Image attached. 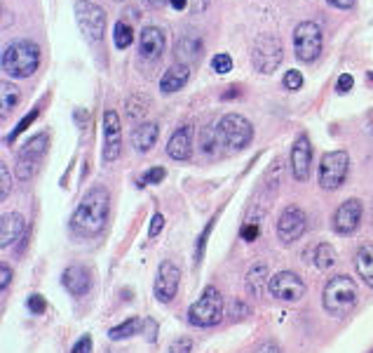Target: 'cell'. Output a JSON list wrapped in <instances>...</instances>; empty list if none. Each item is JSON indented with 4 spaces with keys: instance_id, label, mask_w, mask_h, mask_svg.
Segmentation results:
<instances>
[{
    "instance_id": "cell-28",
    "label": "cell",
    "mask_w": 373,
    "mask_h": 353,
    "mask_svg": "<svg viewBox=\"0 0 373 353\" xmlns=\"http://www.w3.org/2000/svg\"><path fill=\"white\" fill-rule=\"evenodd\" d=\"M0 97H3V114H7V111H12V109L19 104L21 92H19V87H17V85H12V83H3V85H0Z\"/></svg>"
},
{
    "instance_id": "cell-26",
    "label": "cell",
    "mask_w": 373,
    "mask_h": 353,
    "mask_svg": "<svg viewBox=\"0 0 373 353\" xmlns=\"http://www.w3.org/2000/svg\"><path fill=\"white\" fill-rule=\"evenodd\" d=\"M312 264L320 271H329L336 264V250L329 243H320L312 252Z\"/></svg>"
},
{
    "instance_id": "cell-12",
    "label": "cell",
    "mask_w": 373,
    "mask_h": 353,
    "mask_svg": "<svg viewBox=\"0 0 373 353\" xmlns=\"http://www.w3.org/2000/svg\"><path fill=\"white\" fill-rule=\"evenodd\" d=\"M362 214H364L362 200L359 198H347L336 207L334 217H331V227H334V231L338 236H352L354 231L359 229Z\"/></svg>"
},
{
    "instance_id": "cell-36",
    "label": "cell",
    "mask_w": 373,
    "mask_h": 353,
    "mask_svg": "<svg viewBox=\"0 0 373 353\" xmlns=\"http://www.w3.org/2000/svg\"><path fill=\"white\" fill-rule=\"evenodd\" d=\"M212 229H214V219H212V222H207V227H205V231H202V236H200V240H198V247H195V262H200V259H202V254H205V245H207L209 234H212Z\"/></svg>"
},
{
    "instance_id": "cell-19",
    "label": "cell",
    "mask_w": 373,
    "mask_h": 353,
    "mask_svg": "<svg viewBox=\"0 0 373 353\" xmlns=\"http://www.w3.org/2000/svg\"><path fill=\"white\" fill-rule=\"evenodd\" d=\"M61 285L66 287L73 297H83L89 292V287H92V278H89V271L85 267L73 264V267H68L61 274Z\"/></svg>"
},
{
    "instance_id": "cell-13",
    "label": "cell",
    "mask_w": 373,
    "mask_h": 353,
    "mask_svg": "<svg viewBox=\"0 0 373 353\" xmlns=\"http://www.w3.org/2000/svg\"><path fill=\"white\" fill-rule=\"evenodd\" d=\"M307 229V217L298 205H289L285 207V212L280 214L277 219V238L285 245L296 243L298 238L305 234Z\"/></svg>"
},
{
    "instance_id": "cell-24",
    "label": "cell",
    "mask_w": 373,
    "mask_h": 353,
    "mask_svg": "<svg viewBox=\"0 0 373 353\" xmlns=\"http://www.w3.org/2000/svg\"><path fill=\"white\" fill-rule=\"evenodd\" d=\"M354 269L359 278L367 283L369 287H373V245L371 243H364L357 247L354 252Z\"/></svg>"
},
{
    "instance_id": "cell-21",
    "label": "cell",
    "mask_w": 373,
    "mask_h": 353,
    "mask_svg": "<svg viewBox=\"0 0 373 353\" xmlns=\"http://www.w3.org/2000/svg\"><path fill=\"white\" fill-rule=\"evenodd\" d=\"M190 80V69L188 64H174L165 71V76L160 78V90L165 94H174Z\"/></svg>"
},
{
    "instance_id": "cell-39",
    "label": "cell",
    "mask_w": 373,
    "mask_h": 353,
    "mask_svg": "<svg viewBox=\"0 0 373 353\" xmlns=\"http://www.w3.org/2000/svg\"><path fill=\"white\" fill-rule=\"evenodd\" d=\"M162 227H165V214H162V212H155V214H153V219H150V227H148V238L160 236Z\"/></svg>"
},
{
    "instance_id": "cell-25",
    "label": "cell",
    "mask_w": 373,
    "mask_h": 353,
    "mask_svg": "<svg viewBox=\"0 0 373 353\" xmlns=\"http://www.w3.org/2000/svg\"><path fill=\"white\" fill-rule=\"evenodd\" d=\"M141 318H129L125 320V323H120L116 327H111L108 330V339L111 342H120V339H129V337H134V334H139L141 330Z\"/></svg>"
},
{
    "instance_id": "cell-4",
    "label": "cell",
    "mask_w": 373,
    "mask_h": 353,
    "mask_svg": "<svg viewBox=\"0 0 373 353\" xmlns=\"http://www.w3.org/2000/svg\"><path fill=\"white\" fill-rule=\"evenodd\" d=\"M223 318V297L214 285H207L198 302L190 304L188 323L193 327H214Z\"/></svg>"
},
{
    "instance_id": "cell-27",
    "label": "cell",
    "mask_w": 373,
    "mask_h": 353,
    "mask_svg": "<svg viewBox=\"0 0 373 353\" xmlns=\"http://www.w3.org/2000/svg\"><path fill=\"white\" fill-rule=\"evenodd\" d=\"M113 40H116L118 50H125V47H129V45L134 43V31H132V26H129L127 21L120 19L116 24V29H113Z\"/></svg>"
},
{
    "instance_id": "cell-17",
    "label": "cell",
    "mask_w": 373,
    "mask_h": 353,
    "mask_svg": "<svg viewBox=\"0 0 373 353\" xmlns=\"http://www.w3.org/2000/svg\"><path fill=\"white\" fill-rule=\"evenodd\" d=\"M167 45V36L160 26H143L141 38H139V54L145 61H155L162 57Z\"/></svg>"
},
{
    "instance_id": "cell-44",
    "label": "cell",
    "mask_w": 373,
    "mask_h": 353,
    "mask_svg": "<svg viewBox=\"0 0 373 353\" xmlns=\"http://www.w3.org/2000/svg\"><path fill=\"white\" fill-rule=\"evenodd\" d=\"M0 276H3L0 285H3V290H7V285H10V278H12V271H10V267H7V264H3V267H0Z\"/></svg>"
},
{
    "instance_id": "cell-41",
    "label": "cell",
    "mask_w": 373,
    "mask_h": 353,
    "mask_svg": "<svg viewBox=\"0 0 373 353\" xmlns=\"http://www.w3.org/2000/svg\"><path fill=\"white\" fill-rule=\"evenodd\" d=\"M352 85H354V78L350 74H343L338 78V85H336V90L338 92H350L352 90Z\"/></svg>"
},
{
    "instance_id": "cell-2",
    "label": "cell",
    "mask_w": 373,
    "mask_h": 353,
    "mask_svg": "<svg viewBox=\"0 0 373 353\" xmlns=\"http://www.w3.org/2000/svg\"><path fill=\"white\" fill-rule=\"evenodd\" d=\"M357 299H359V290H357V283L350 276H334L324 285L322 307L329 316H347L357 307Z\"/></svg>"
},
{
    "instance_id": "cell-3",
    "label": "cell",
    "mask_w": 373,
    "mask_h": 353,
    "mask_svg": "<svg viewBox=\"0 0 373 353\" xmlns=\"http://www.w3.org/2000/svg\"><path fill=\"white\" fill-rule=\"evenodd\" d=\"M40 66V47L34 40H14L3 52V71L10 78H31Z\"/></svg>"
},
{
    "instance_id": "cell-7",
    "label": "cell",
    "mask_w": 373,
    "mask_h": 353,
    "mask_svg": "<svg viewBox=\"0 0 373 353\" xmlns=\"http://www.w3.org/2000/svg\"><path fill=\"white\" fill-rule=\"evenodd\" d=\"M47 146H50V139H47L45 132L36 134L31 137L26 144L21 146V151L17 154V165H14V172H17V179L21 182H29L31 176L36 174L40 160L45 158L47 154Z\"/></svg>"
},
{
    "instance_id": "cell-46",
    "label": "cell",
    "mask_w": 373,
    "mask_h": 353,
    "mask_svg": "<svg viewBox=\"0 0 373 353\" xmlns=\"http://www.w3.org/2000/svg\"><path fill=\"white\" fill-rule=\"evenodd\" d=\"M145 325H148V342H155V334H158V327H155V323H153V320H143Z\"/></svg>"
},
{
    "instance_id": "cell-23",
    "label": "cell",
    "mask_w": 373,
    "mask_h": 353,
    "mask_svg": "<svg viewBox=\"0 0 373 353\" xmlns=\"http://www.w3.org/2000/svg\"><path fill=\"white\" fill-rule=\"evenodd\" d=\"M267 283H270V276H267V264L265 262H256L251 264L245 278V287L249 297H261L265 292Z\"/></svg>"
},
{
    "instance_id": "cell-9",
    "label": "cell",
    "mask_w": 373,
    "mask_h": 353,
    "mask_svg": "<svg viewBox=\"0 0 373 353\" xmlns=\"http://www.w3.org/2000/svg\"><path fill=\"white\" fill-rule=\"evenodd\" d=\"M76 19L80 31H83L85 38L92 40V43H99L103 34H106V12H103V7L92 3V0H78Z\"/></svg>"
},
{
    "instance_id": "cell-37",
    "label": "cell",
    "mask_w": 373,
    "mask_h": 353,
    "mask_svg": "<svg viewBox=\"0 0 373 353\" xmlns=\"http://www.w3.org/2000/svg\"><path fill=\"white\" fill-rule=\"evenodd\" d=\"M258 234H261V229H258V222H249V224H245V227H242V231H240L242 240H247V243H251V240H256Z\"/></svg>"
},
{
    "instance_id": "cell-43",
    "label": "cell",
    "mask_w": 373,
    "mask_h": 353,
    "mask_svg": "<svg viewBox=\"0 0 373 353\" xmlns=\"http://www.w3.org/2000/svg\"><path fill=\"white\" fill-rule=\"evenodd\" d=\"M230 314H233L235 318H245V316H249V309H247L242 302L235 299V302L230 304Z\"/></svg>"
},
{
    "instance_id": "cell-14",
    "label": "cell",
    "mask_w": 373,
    "mask_h": 353,
    "mask_svg": "<svg viewBox=\"0 0 373 353\" xmlns=\"http://www.w3.org/2000/svg\"><path fill=\"white\" fill-rule=\"evenodd\" d=\"M123 154V125L116 111L103 114V163H116Z\"/></svg>"
},
{
    "instance_id": "cell-33",
    "label": "cell",
    "mask_w": 373,
    "mask_h": 353,
    "mask_svg": "<svg viewBox=\"0 0 373 353\" xmlns=\"http://www.w3.org/2000/svg\"><path fill=\"white\" fill-rule=\"evenodd\" d=\"M0 182H3V187H0V200H7L12 179H10V167H7L5 163H0Z\"/></svg>"
},
{
    "instance_id": "cell-15",
    "label": "cell",
    "mask_w": 373,
    "mask_h": 353,
    "mask_svg": "<svg viewBox=\"0 0 373 353\" xmlns=\"http://www.w3.org/2000/svg\"><path fill=\"white\" fill-rule=\"evenodd\" d=\"M178 283H181V269L174 262H162L158 267L155 287H153L155 299L162 304H169L178 292Z\"/></svg>"
},
{
    "instance_id": "cell-29",
    "label": "cell",
    "mask_w": 373,
    "mask_h": 353,
    "mask_svg": "<svg viewBox=\"0 0 373 353\" xmlns=\"http://www.w3.org/2000/svg\"><path fill=\"white\" fill-rule=\"evenodd\" d=\"M218 137H221V132H218V127H202L200 130V146L205 154H214L216 146H218Z\"/></svg>"
},
{
    "instance_id": "cell-20",
    "label": "cell",
    "mask_w": 373,
    "mask_h": 353,
    "mask_svg": "<svg viewBox=\"0 0 373 353\" xmlns=\"http://www.w3.org/2000/svg\"><path fill=\"white\" fill-rule=\"evenodd\" d=\"M24 234H26V219H24V214L19 212L3 214V222H0V245L10 247L17 243V240H21Z\"/></svg>"
},
{
    "instance_id": "cell-10",
    "label": "cell",
    "mask_w": 373,
    "mask_h": 353,
    "mask_svg": "<svg viewBox=\"0 0 373 353\" xmlns=\"http://www.w3.org/2000/svg\"><path fill=\"white\" fill-rule=\"evenodd\" d=\"M294 52L296 57L310 64L322 52V29L315 21H301L294 29Z\"/></svg>"
},
{
    "instance_id": "cell-34",
    "label": "cell",
    "mask_w": 373,
    "mask_h": 353,
    "mask_svg": "<svg viewBox=\"0 0 373 353\" xmlns=\"http://www.w3.org/2000/svg\"><path fill=\"white\" fill-rule=\"evenodd\" d=\"M285 87H287V90H301V87H303V74H301V71H296V69L287 71Z\"/></svg>"
},
{
    "instance_id": "cell-6",
    "label": "cell",
    "mask_w": 373,
    "mask_h": 353,
    "mask_svg": "<svg viewBox=\"0 0 373 353\" xmlns=\"http://www.w3.org/2000/svg\"><path fill=\"white\" fill-rule=\"evenodd\" d=\"M218 132H221V139L225 146L233 151L247 149L251 139H254V125L240 114H225L218 120Z\"/></svg>"
},
{
    "instance_id": "cell-16",
    "label": "cell",
    "mask_w": 373,
    "mask_h": 353,
    "mask_svg": "<svg viewBox=\"0 0 373 353\" xmlns=\"http://www.w3.org/2000/svg\"><path fill=\"white\" fill-rule=\"evenodd\" d=\"M312 167V146L307 134H301L291 146V174L296 182H307Z\"/></svg>"
},
{
    "instance_id": "cell-40",
    "label": "cell",
    "mask_w": 373,
    "mask_h": 353,
    "mask_svg": "<svg viewBox=\"0 0 373 353\" xmlns=\"http://www.w3.org/2000/svg\"><path fill=\"white\" fill-rule=\"evenodd\" d=\"M71 353H92V337H89V334L80 337V339L73 344Z\"/></svg>"
},
{
    "instance_id": "cell-30",
    "label": "cell",
    "mask_w": 373,
    "mask_h": 353,
    "mask_svg": "<svg viewBox=\"0 0 373 353\" xmlns=\"http://www.w3.org/2000/svg\"><path fill=\"white\" fill-rule=\"evenodd\" d=\"M212 69L216 71V74H230V71H233V59H230V54H225V52L214 54Z\"/></svg>"
},
{
    "instance_id": "cell-8",
    "label": "cell",
    "mask_w": 373,
    "mask_h": 353,
    "mask_svg": "<svg viewBox=\"0 0 373 353\" xmlns=\"http://www.w3.org/2000/svg\"><path fill=\"white\" fill-rule=\"evenodd\" d=\"M285 59V50H282V40L272 34H261L254 43V52H251V61H254L256 71L261 74H275Z\"/></svg>"
},
{
    "instance_id": "cell-1",
    "label": "cell",
    "mask_w": 373,
    "mask_h": 353,
    "mask_svg": "<svg viewBox=\"0 0 373 353\" xmlns=\"http://www.w3.org/2000/svg\"><path fill=\"white\" fill-rule=\"evenodd\" d=\"M108 212H111L108 191L103 187L89 189L71 217V229L83 238L99 236L108 222Z\"/></svg>"
},
{
    "instance_id": "cell-42",
    "label": "cell",
    "mask_w": 373,
    "mask_h": 353,
    "mask_svg": "<svg viewBox=\"0 0 373 353\" xmlns=\"http://www.w3.org/2000/svg\"><path fill=\"white\" fill-rule=\"evenodd\" d=\"M254 353H282V349H280V344H275V342H261L258 347L254 349Z\"/></svg>"
},
{
    "instance_id": "cell-11",
    "label": "cell",
    "mask_w": 373,
    "mask_h": 353,
    "mask_svg": "<svg viewBox=\"0 0 373 353\" xmlns=\"http://www.w3.org/2000/svg\"><path fill=\"white\" fill-rule=\"evenodd\" d=\"M267 290L280 302L287 304H296L305 297V283L298 278L294 271H280V274L270 276V283H267Z\"/></svg>"
},
{
    "instance_id": "cell-32",
    "label": "cell",
    "mask_w": 373,
    "mask_h": 353,
    "mask_svg": "<svg viewBox=\"0 0 373 353\" xmlns=\"http://www.w3.org/2000/svg\"><path fill=\"white\" fill-rule=\"evenodd\" d=\"M165 176H167L165 167H150V170L143 172V176H141V187H148V184H162Z\"/></svg>"
},
{
    "instance_id": "cell-18",
    "label": "cell",
    "mask_w": 373,
    "mask_h": 353,
    "mask_svg": "<svg viewBox=\"0 0 373 353\" xmlns=\"http://www.w3.org/2000/svg\"><path fill=\"white\" fill-rule=\"evenodd\" d=\"M167 156L178 163L193 158V125H183L172 132V137L167 141Z\"/></svg>"
},
{
    "instance_id": "cell-5",
    "label": "cell",
    "mask_w": 373,
    "mask_h": 353,
    "mask_svg": "<svg viewBox=\"0 0 373 353\" xmlns=\"http://www.w3.org/2000/svg\"><path fill=\"white\" fill-rule=\"evenodd\" d=\"M347 170H350V156L347 151H329L322 156L317 182L324 191H336L345 184Z\"/></svg>"
},
{
    "instance_id": "cell-35",
    "label": "cell",
    "mask_w": 373,
    "mask_h": 353,
    "mask_svg": "<svg viewBox=\"0 0 373 353\" xmlns=\"http://www.w3.org/2000/svg\"><path fill=\"white\" fill-rule=\"evenodd\" d=\"M29 309H31V314L43 316V314H45V309H47L45 297H43V294H31V297H29Z\"/></svg>"
},
{
    "instance_id": "cell-22",
    "label": "cell",
    "mask_w": 373,
    "mask_h": 353,
    "mask_svg": "<svg viewBox=\"0 0 373 353\" xmlns=\"http://www.w3.org/2000/svg\"><path fill=\"white\" fill-rule=\"evenodd\" d=\"M160 137V125L158 123H139L132 132V144L139 154H148L155 146V141Z\"/></svg>"
},
{
    "instance_id": "cell-48",
    "label": "cell",
    "mask_w": 373,
    "mask_h": 353,
    "mask_svg": "<svg viewBox=\"0 0 373 353\" xmlns=\"http://www.w3.org/2000/svg\"><path fill=\"white\" fill-rule=\"evenodd\" d=\"M165 3H169V0H148V5H150V7H162Z\"/></svg>"
},
{
    "instance_id": "cell-47",
    "label": "cell",
    "mask_w": 373,
    "mask_h": 353,
    "mask_svg": "<svg viewBox=\"0 0 373 353\" xmlns=\"http://www.w3.org/2000/svg\"><path fill=\"white\" fill-rule=\"evenodd\" d=\"M169 5H172L174 10H183V7L188 5V0H169Z\"/></svg>"
},
{
    "instance_id": "cell-45",
    "label": "cell",
    "mask_w": 373,
    "mask_h": 353,
    "mask_svg": "<svg viewBox=\"0 0 373 353\" xmlns=\"http://www.w3.org/2000/svg\"><path fill=\"white\" fill-rule=\"evenodd\" d=\"M331 7H338V10H350L354 5V0H327Z\"/></svg>"
},
{
    "instance_id": "cell-31",
    "label": "cell",
    "mask_w": 373,
    "mask_h": 353,
    "mask_svg": "<svg viewBox=\"0 0 373 353\" xmlns=\"http://www.w3.org/2000/svg\"><path fill=\"white\" fill-rule=\"evenodd\" d=\"M38 114H40V111H38V109H34V111H31V114H26V116H24V118H21V123H19L17 127H14V130H12V134H10V137H7V144H12L14 139H17L19 134H21L24 130H26V127H29V125L34 123V120L38 118Z\"/></svg>"
},
{
    "instance_id": "cell-38",
    "label": "cell",
    "mask_w": 373,
    "mask_h": 353,
    "mask_svg": "<svg viewBox=\"0 0 373 353\" xmlns=\"http://www.w3.org/2000/svg\"><path fill=\"white\" fill-rule=\"evenodd\" d=\"M190 351H193L190 337H181V339H174L172 347H169V353H190Z\"/></svg>"
}]
</instances>
